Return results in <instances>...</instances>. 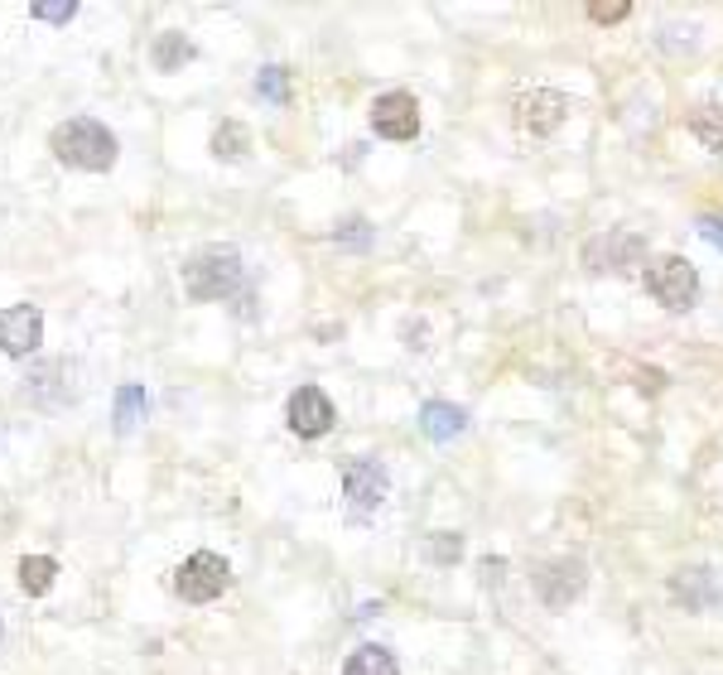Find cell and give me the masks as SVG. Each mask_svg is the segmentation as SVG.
<instances>
[{"label": "cell", "mask_w": 723, "mask_h": 675, "mask_svg": "<svg viewBox=\"0 0 723 675\" xmlns=\"http://www.w3.org/2000/svg\"><path fill=\"white\" fill-rule=\"evenodd\" d=\"M420 430H425L434 444H449V439H458V434L468 430V410L449 405V401H429L425 410H420Z\"/></svg>", "instance_id": "obj_13"}, {"label": "cell", "mask_w": 723, "mask_h": 675, "mask_svg": "<svg viewBox=\"0 0 723 675\" xmlns=\"http://www.w3.org/2000/svg\"><path fill=\"white\" fill-rule=\"evenodd\" d=\"M54 574H58V564L48 560V554H24V560H20V588L30 598L48 594V588H54Z\"/></svg>", "instance_id": "obj_16"}, {"label": "cell", "mask_w": 723, "mask_h": 675, "mask_svg": "<svg viewBox=\"0 0 723 675\" xmlns=\"http://www.w3.org/2000/svg\"><path fill=\"white\" fill-rule=\"evenodd\" d=\"M670 598L685 603V613H704V608H714L719 603V584H714V574H709L704 564H690V570H680L670 579Z\"/></svg>", "instance_id": "obj_12"}, {"label": "cell", "mask_w": 723, "mask_h": 675, "mask_svg": "<svg viewBox=\"0 0 723 675\" xmlns=\"http://www.w3.org/2000/svg\"><path fill=\"white\" fill-rule=\"evenodd\" d=\"M44 343V313L34 305L0 309V353L5 357H30Z\"/></svg>", "instance_id": "obj_8"}, {"label": "cell", "mask_w": 723, "mask_h": 675, "mask_svg": "<svg viewBox=\"0 0 723 675\" xmlns=\"http://www.w3.org/2000/svg\"><path fill=\"white\" fill-rule=\"evenodd\" d=\"M627 15H632L627 0H594V5H588V20H594V24H618Z\"/></svg>", "instance_id": "obj_22"}, {"label": "cell", "mask_w": 723, "mask_h": 675, "mask_svg": "<svg viewBox=\"0 0 723 675\" xmlns=\"http://www.w3.org/2000/svg\"><path fill=\"white\" fill-rule=\"evenodd\" d=\"M343 675H401V666H395V656L386 647H357L347 656Z\"/></svg>", "instance_id": "obj_15"}, {"label": "cell", "mask_w": 723, "mask_h": 675, "mask_svg": "<svg viewBox=\"0 0 723 675\" xmlns=\"http://www.w3.org/2000/svg\"><path fill=\"white\" fill-rule=\"evenodd\" d=\"M0 637H5V622H0Z\"/></svg>", "instance_id": "obj_25"}, {"label": "cell", "mask_w": 723, "mask_h": 675, "mask_svg": "<svg viewBox=\"0 0 723 675\" xmlns=\"http://www.w3.org/2000/svg\"><path fill=\"white\" fill-rule=\"evenodd\" d=\"M371 130L386 140H415L420 136V102L410 92H386L371 102Z\"/></svg>", "instance_id": "obj_6"}, {"label": "cell", "mask_w": 723, "mask_h": 675, "mask_svg": "<svg viewBox=\"0 0 723 675\" xmlns=\"http://www.w3.org/2000/svg\"><path fill=\"white\" fill-rule=\"evenodd\" d=\"M30 15L44 20V24H68L72 15H78V5H72V0H34Z\"/></svg>", "instance_id": "obj_21"}, {"label": "cell", "mask_w": 723, "mask_h": 675, "mask_svg": "<svg viewBox=\"0 0 723 675\" xmlns=\"http://www.w3.org/2000/svg\"><path fill=\"white\" fill-rule=\"evenodd\" d=\"M570 116V96L554 88H530L516 96V126L530 130V136H554Z\"/></svg>", "instance_id": "obj_5"}, {"label": "cell", "mask_w": 723, "mask_h": 675, "mask_svg": "<svg viewBox=\"0 0 723 675\" xmlns=\"http://www.w3.org/2000/svg\"><path fill=\"white\" fill-rule=\"evenodd\" d=\"M458 554H463V536H454V530H434V536H429V560L434 564H454Z\"/></svg>", "instance_id": "obj_20"}, {"label": "cell", "mask_w": 723, "mask_h": 675, "mask_svg": "<svg viewBox=\"0 0 723 675\" xmlns=\"http://www.w3.org/2000/svg\"><path fill=\"white\" fill-rule=\"evenodd\" d=\"M285 420H289V430L299 434V439H319V434H329L333 430V401L319 391V386H299L295 396H289V405H285Z\"/></svg>", "instance_id": "obj_7"}, {"label": "cell", "mask_w": 723, "mask_h": 675, "mask_svg": "<svg viewBox=\"0 0 723 675\" xmlns=\"http://www.w3.org/2000/svg\"><path fill=\"white\" fill-rule=\"evenodd\" d=\"M48 150H54L58 164L88 169V174H106V169L116 164V136L92 116H72V121H64V126H54Z\"/></svg>", "instance_id": "obj_1"}, {"label": "cell", "mask_w": 723, "mask_h": 675, "mask_svg": "<svg viewBox=\"0 0 723 675\" xmlns=\"http://www.w3.org/2000/svg\"><path fill=\"white\" fill-rule=\"evenodd\" d=\"M145 410H150V396H145V386H136V381H126V386H116V430L120 434H130L145 420Z\"/></svg>", "instance_id": "obj_14"}, {"label": "cell", "mask_w": 723, "mask_h": 675, "mask_svg": "<svg viewBox=\"0 0 723 675\" xmlns=\"http://www.w3.org/2000/svg\"><path fill=\"white\" fill-rule=\"evenodd\" d=\"M343 492L357 512H377L386 502V492H391V478H386V468L377 458H353V464L343 468Z\"/></svg>", "instance_id": "obj_9"}, {"label": "cell", "mask_w": 723, "mask_h": 675, "mask_svg": "<svg viewBox=\"0 0 723 675\" xmlns=\"http://www.w3.org/2000/svg\"><path fill=\"white\" fill-rule=\"evenodd\" d=\"M536 594L546 598V608H570L584 594V560H550L536 570Z\"/></svg>", "instance_id": "obj_10"}, {"label": "cell", "mask_w": 723, "mask_h": 675, "mask_svg": "<svg viewBox=\"0 0 723 675\" xmlns=\"http://www.w3.org/2000/svg\"><path fill=\"white\" fill-rule=\"evenodd\" d=\"M699 232H704V241H714V247L723 251V222L719 217H699Z\"/></svg>", "instance_id": "obj_24"}, {"label": "cell", "mask_w": 723, "mask_h": 675, "mask_svg": "<svg viewBox=\"0 0 723 675\" xmlns=\"http://www.w3.org/2000/svg\"><path fill=\"white\" fill-rule=\"evenodd\" d=\"M256 92L265 96V102H275V106H285L289 102V72L275 64V68H261V78H256Z\"/></svg>", "instance_id": "obj_19"}, {"label": "cell", "mask_w": 723, "mask_h": 675, "mask_svg": "<svg viewBox=\"0 0 723 675\" xmlns=\"http://www.w3.org/2000/svg\"><path fill=\"white\" fill-rule=\"evenodd\" d=\"M337 241H347V247H367V241H371V227L362 222V217H347V222L337 227Z\"/></svg>", "instance_id": "obj_23"}, {"label": "cell", "mask_w": 723, "mask_h": 675, "mask_svg": "<svg viewBox=\"0 0 723 675\" xmlns=\"http://www.w3.org/2000/svg\"><path fill=\"white\" fill-rule=\"evenodd\" d=\"M150 58H154V68H160V72H174V68H184L188 58H193V44L179 30H164L160 39H154V54Z\"/></svg>", "instance_id": "obj_18"}, {"label": "cell", "mask_w": 723, "mask_h": 675, "mask_svg": "<svg viewBox=\"0 0 723 675\" xmlns=\"http://www.w3.org/2000/svg\"><path fill=\"white\" fill-rule=\"evenodd\" d=\"M251 150V130L241 126V121H222V126L213 130V155L217 160H246Z\"/></svg>", "instance_id": "obj_17"}, {"label": "cell", "mask_w": 723, "mask_h": 675, "mask_svg": "<svg viewBox=\"0 0 723 675\" xmlns=\"http://www.w3.org/2000/svg\"><path fill=\"white\" fill-rule=\"evenodd\" d=\"M646 289H651V299L656 305H666V309H695V299H699V271L685 256H656L646 265Z\"/></svg>", "instance_id": "obj_3"}, {"label": "cell", "mask_w": 723, "mask_h": 675, "mask_svg": "<svg viewBox=\"0 0 723 675\" xmlns=\"http://www.w3.org/2000/svg\"><path fill=\"white\" fill-rule=\"evenodd\" d=\"M642 256H646V241L636 232H608V237L588 241V251H584L588 271H632V265H642Z\"/></svg>", "instance_id": "obj_11"}, {"label": "cell", "mask_w": 723, "mask_h": 675, "mask_svg": "<svg viewBox=\"0 0 723 675\" xmlns=\"http://www.w3.org/2000/svg\"><path fill=\"white\" fill-rule=\"evenodd\" d=\"M227 584H232V570H227V560L222 554H213V550L188 554V560L179 564V574H174V588H179V598L184 603H213V598H222Z\"/></svg>", "instance_id": "obj_4"}, {"label": "cell", "mask_w": 723, "mask_h": 675, "mask_svg": "<svg viewBox=\"0 0 723 675\" xmlns=\"http://www.w3.org/2000/svg\"><path fill=\"white\" fill-rule=\"evenodd\" d=\"M241 285V256L232 247H208L184 265V289L193 299H227Z\"/></svg>", "instance_id": "obj_2"}]
</instances>
